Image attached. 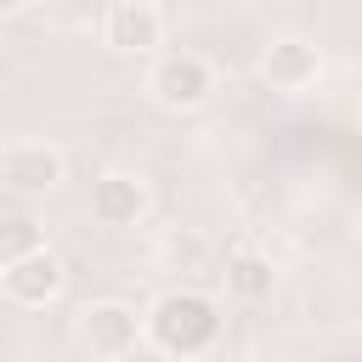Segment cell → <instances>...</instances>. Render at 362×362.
<instances>
[{"label": "cell", "instance_id": "11", "mask_svg": "<svg viewBox=\"0 0 362 362\" xmlns=\"http://www.w3.org/2000/svg\"><path fill=\"white\" fill-rule=\"evenodd\" d=\"M34 249H51V243H45V226H40L34 215H11V221L0 226V266H6V260H23V255H34Z\"/></svg>", "mask_w": 362, "mask_h": 362}, {"label": "cell", "instance_id": "10", "mask_svg": "<svg viewBox=\"0 0 362 362\" xmlns=\"http://www.w3.org/2000/svg\"><path fill=\"white\" fill-rule=\"evenodd\" d=\"M272 283H277V272H272V260H266L260 249H232V260H226V294H238V300H266Z\"/></svg>", "mask_w": 362, "mask_h": 362}, {"label": "cell", "instance_id": "7", "mask_svg": "<svg viewBox=\"0 0 362 362\" xmlns=\"http://www.w3.org/2000/svg\"><path fill=\"white\" fill-rule=\"evenodd\" d=\"M102 45L119 57H147L164 45V11L153 0H113L102 11Z\"/></svg>", "mask_w": 362, "mask_h": 362}, {"label": "cell", "instance_id": "9", "mask_svg": "<svg viewBox=\"0 0 362 362\" xmlns=\"http://www.w3.org/2000/svg\"><path fill=\"white\" fill-rule=\"evenodd\" d=\"M204 260H209V238H204L198 226H164V232L153 238V266H158V272L187 277V272H204Z\"/></svg>", "mask_w": 362, "mask_h": 362}, {"label": "cell", "instance_id": "6", "mask_svg": "<svg viewBox=\"0 0 362 362\" xmlns=\"http://www.w3.org/2000/svg\"><path fill=\"white\" fill-rule=\"evenodd\" d=\"M0 288H6L11 305H23V311H45L51 300H62V288H68V266H62L57 249H34V255L0 266Z\"/></svg>", "mask_w": 362, "mask_h": 362}, {"label": "cell", "instance_id": "12", "mask_svg": "<svg viewBox=\"0 0 362 362\" xmlns=\"http://www.w3.org/2000/svg\"><path fill=\"white\" fill-rule=\"evenodd\" d=\"M288 362H300V356H288Z\"/></svg>", "mask_w": 362, "mask_h": 362}, {"label": "cell", "instance_id": "1", "mask_svg": "<svg viewBox=\"0 0 362 362\" xmlns=\"http://www.w3.org/2000/svg\"><path fill=\"white\" fill-rule=\"evenodd\" d=\"M221 339V305L198 288H164L147 305V345L164 356H204Z\"/></svg>", "mask_w": 362, "mask_h": 362}, {"label": "cell", "instance_id": "5", "mask_svg": "<svg viewBox=\"0 0 362 362\" xmlns=\"http://www.w3.org/2000/svg\"><path fill=\"white\" fill-rule=\"evenodd\" d=\"M260 79H266V90H277V96H305L317 79H322V45L317 40H305V34H272L266 45H260Z\"/></svg>", "mask_w": 362, "mask_h": 362}, {"label": "cell", "instance_id": "8", "mask_svg": "<svg viewBox=\"0 0 362 362\" xmlns=\"http://www.w3.org/2000/svg\"><path fill=\"white\" fill-rule=\"evenodd\" d=\"M141 215H147V181H141V175L107 170V175L90 181V221H96V226L124 232V226H141Z\"/></svg>", "mask_w": 362, "mask_h": 362}, {"label": "cell", "instance_id": "2", "mask_svg": "<svg viewBox=\"0 0 362 362\" xmlns=\"http://www.w3.org/2000/svg\"><path fill=\"white\" fill-rule=\"evenodd\" d=\"M147 96L170 113H192L215 96V62L204 51H158L147 68Z\"/></svg>", "mask_w": 362, "mask_h": 362}, {"label": "cell", "instance_id": "3", "mask_svg": "<svg viewBox=\"0 0 362 362\" xmlns=\"http://www.w3.org/2000/svg\"><path fill=\"white\" fill-rule=\"evenodd\" d=\"M68 181V153L45 136H11L0 147V187L11 198H40Z\"/></svg>", "mask_w": 362, "mask_h": 362}, {"label": "cell", "instance_id": "4", "mask_svg": "<svg viewBox=\"0 0 362 362\" xmlns=\"http://www.w3.org/2000/svg\"><path fill=\"white\" fill-rule=\"evenodd\" d=\"M74 334L96 362H119L147 339V311H136L124 300H90V305H79Z\"/></svg>", "mask_w": 362, "mask_h": 362}]
</instances>
